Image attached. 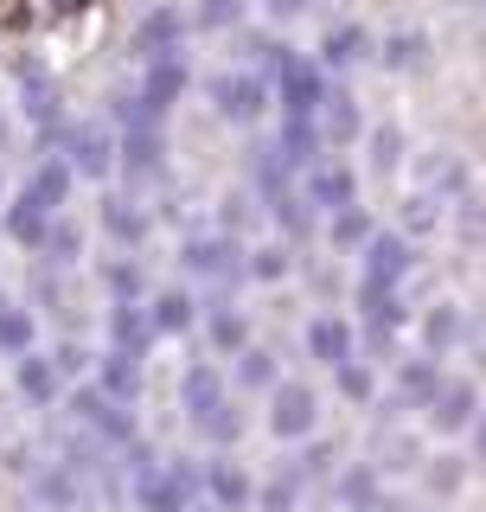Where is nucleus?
Listing matches in <instances>:
<instances>
[{
    "instance_id": "nucleus-1",
    "label": "nucleus",
    "mask_w": 486,
    "mask_h": 512,
    "mask_svg": "<svg viewBox=\"0 0 486 512\" xmlns=\"http://www.w3.org/2000/svg\"><path fill=\"white\" fill-rule=\"evenodd\" d=\"M269 90H275V116L282 122H320V103H327L333 77L307 52H282L275 71H269Z\"/></svg>"
},
{
    "instance_id": "nucleus-2",
    "label": "nucleus",
    "mask_w": 486,
    "mask_h": 512,
    "mask_svg": "<svg viewBox=\"0 0 486 512\" xmlns=\"http://www.w3.org/2000/svg\"><path fill=\"white\" fill-rule=\"evenodd\" d=\"M205 103H212V116L218 122H231V128H256L275 109V90H269V77L263 71H250V64H231V71H212L205 77Z\"/></svg>"
},
{
    "instance_id": "nucleus-3",
    "label": "nucleus",
    "mask_w": 486,
    "mask_h": 512,
    "mask_svg": "<svg viewBox=\"0 0 486 512\" xmlns=\"http://www.w3.org/2000/svg\"><path fill=\"white\" fill-rule=\"evenodd\" d=\"M64 410H71V423L84 429V436H96L109 455H122L128 442H141L135 410H128V404H109L96 384H71V391H64Z\"/></svg>"
},
{
    "instance_id": "nucleus-4",
    "label": "nucleus",
    "mask_w": 486,
    "mask_h": 512,
    "mask_svg": "<svg viewBox=\"0 0 486 512\" xmlns=\"http://www.w3.org/2000/svg\"><path fill=\"white\" fill-rule=\"evenodd\" d=\"M263 404H269V410H263V429H269L282 448H301V442L320 436V391H314L307 378H282V384L263 397Z\"/></svg>"
},
{
    "instance_id": "nucleus-5",
    "label": "nucleus",
    "mask_w": 486,
    "mask_h": 512,
    "mask_svg": "<svg viewBox=\"0 0 486 512\" xmlns=\"http://www.w3.org/2000/svg\"><path fill=\"white\" fill-rule=\"evenodd\" d=\"M480 410H486L480 378H474V372H448V378H442V391H435V404L416 416V423H423V436H429V442H461L467 429L480 423Z\"/></svg>"
},
{
    "instance_id": "nucleus-6",
    "label": "nucleus",
    "mask_w": 486,
    "mask_h": 512,
    "mask_svg": "<svg viewBox=\"0 0 486 512\" xmlns=\"http://www.w3.org/2000/svg\"><path fill=\"white\" fill-rule=\"evenodd\" d=\"M423 250L397 231V224H378V237L359 250V288H378V295H403V282L416 276Z\"/></svg>"
},
{
    "instance_id": "nucleus-7",
    "label": "nucleus",
    "mask_w": 486,
    "mask_h": 512,
    "mask_svg": "<svg viewBox=\"0 0 486 512\" xmlns=\"http://www.w3.org/2000/svg\"><path fill=\"white\" fill-rule=\"evenodd\" d=\"M243 256H250V244L231 231H192L180 237V276L192 282H243Z\"/></svg>"
},
{
    "instance_id": "nucleus-8",
    "label": "nucleus",
    "mask_w": 486,
    "mask_h": 512,
    "mask_svg": "<svg viewBox=\"0 0 486 512\" xmlns=\"http://www.w3.org/2000/svg\"><path fill=\"white\" fill-rule=\"evenodd\" d=\"M186 39H192L186 7L180 0H154L128 32V52H135V64H160V58H186Z\"/></svg>"
},
{
    "instance_id": "nucleus-9",
    "label": "nucleus",
    "mask_w": 486,
    "mask_h": 512,
    "mask_svg": "<svg viewBox=\"0 0 486 512\" xmlns=\"http://www.w3.org/2000/svg\"><path fill=\"white\" fill-rule=\"evenodd\" d=\"M116 128L109 122H64V135H58V154L71 160V173L77 180H90V186H109L116 180Z\"/></svg>"
},
{
    "instance_id": "nucleus-10",
    "label": "nucleus",
    "mask_w": 486,
    "mask_h": 512,
    "mask_svg": "<svg viewBox=\"0 0 486 512\" xmlns=\"http://www.w3.org/2000/svg\"><path fill=\"white\" fill-rule=\"evenodd\" d=\"M442 378H448V365H435L429 352H410V359H391V391L378 397V410H391V423L397 416H423L435 404V391H442Z\"/></svg>"
},
{
    "instance_id": "nucleus-11",
    "label": "nucleus",
    "mask_w": 486,
    "mask_h": 512,
    "mask_svg": "<svg viewBox=\"0 0 486 512\" xmlns=\"http://www.w3.org/2000/svg\"><path fill=\"white\" fill-rule=\"evenodd\" d=\"M461 333H467V301H455V295H435L416 314V352H429L435 365L461 359Z\"/></svg>"
},
{
    "instance_id": "nucleus-12",
    "label": "nucleus",
    "mask_w": 486,
    "mask_h": 512,
    "mask_svg": "<svg viewBox=\"0 0 486 512\" xmlns=\"http://www.w3.org/2000/svg\"><path fill=\"white\" fill-rule=\"evenodd\" d=\"M301 346H307V359H314V365L339 372L346 359H359V320L339 314V308H327V314H314V320L301 327Z\"/></svg>"
},
{
    "instance_id": "nucleus-13",
    "label": "nucleus",
    "mask_w": 486,
    "mask_h": 512,
    "mask_svg": "<svg viewBox=\"0 0 486 512\" xmlns=\"http://www.w3.org/2000/svg\"><path fill=\"white\" fill-rule=\"evenodd\" d=\"M96 231H103L122 256H135L154 237V212L141 199H128V192H103V205H96Z\"/></svg>"
},
{
    "instance_id": "nucleus-14",
    "label": "nucleus",
    "mask_w": 486,
    "mask_h": 512,
    "mask_svg": "<svg viewBox=\"0 0 486 512\" xmlns=\"http://www.w3.org/2000/svg\"><path fill=\"white\" fill-rule=\"evenodd\" d=\"M301 192H307V205H314L320 218H333V212H346V205H359V167H352L346 154H327L301 180Z\"/></svg>"
},
{
    "instance_id": "nucleus-15",
    "label": "nucleus",
    "mask_w": 486,
    "mask_h": 512,
    "mask_svg": "<svg viewBox=\"0 0 486 512\" xmlns=\"http://www.w3.org/2000/svg\"><path fill=\"white\" fill-rule=\"evenodd\" d=\"M205 506L212 512H256V474L237 455H205Z\"/></svg>"
},
{
    "instance_id": "nucleus-16",
    "label": "nucleus",
    "mask_w": 486,
    "mask_h": 512,
    "mask_svg": "<svg viewBox=\"0 0 486 512\" xmlns=\"http://www.w3.org/2000/svg\"><path fill=\"white\" fill-rule=\"evenodd\" d=\"M231 372H224L218 359H192L186 372H180V410H186V423H205L218 404H231Z\"/></svg>"
},
{
    "instance_id": "nucleus-17",
    "label": "nucleus",
    "mask_w": 486,
    "mask_h": 512,
    "mask_svg": "<svg viewBox=\"0 0 486 512\" xmlns=\"http://www.w3.org/2000/svg\"><path fill=\"white\" fill-rule=\"evenodd\" d=\"M416 192H429V199L455 205L461 192H474V167H467L461 148H429L423 160H416Z\"/></svg>"
},
{
    "instance_id": "nucleus-18",
    "label": "nucleus",
    "mask_w": 486,
    "mask_h": 512,
    "mask_svg": "<svg viewBox=\"0 0 486 512\" xmlns=\"http://www.w3.org/2000/svg\"><path fill=\"white\" fill-rule=\"evenodd\" d=\"M116 173L122 180H160L167 173V128H122L116 141Z\"/></svg>"
},
{
    "instance_id": "nucleus-19",
    "label": "nucleus",
    "mask_w": 486,
    "mask_h": 512,
    "mask_svg": "<svg viewBox=\"0 0 486 512\" xmlns=\"http://www.w3.org/2000/svg\"><path fill=\"white\" fill-rule=\"evenodd\" d=\"M269 148H275V160L288 167V180H295V186H301L307 173H314L320 160L333 154V148H327V135H320V122H282Z\"/></svg>"
},
{
    "instance_id": "nucleus-20",
    "label": "nucleus",
    "mask_w": 486,
    "mask_h": 512,
    "mask_svg": "<svg viewBox=\"0 0 486 512\" xmlns=\"http://www.w3.org/2000/svg\"><path fill=\"white\" fill-rule=\"evenodd\" d=\"M90 384L109 397V404H128L135 410L141 404V391H148V359H128V352H96V372H90Z\"/></svg>"
},
{
    "instance_id": "nucleus-21",
    "label": "nucleus",
    "mask_w": 486,
    "mask_h": 512,
    "mask_svg": "<svg viewBox=\"0 0 486 512\" xmlns=\"http://www.w3.org/2000/svg\"><path fill=\"white\" fill-rule=\"evenodd\" d=\"M103 346L128 352V359H148V346H154L148 301H109V308H103Z\"/></svg>"
},
{
    "instance_id": "nucleus-22",
    "label": "nucleus",
    "mask_w": 486,
    "mask_h": 512,
    "mask_svg": "<svg viewBox=\"0 0 486 512\" xmlns=\"http://www.w3.org/2000/svg\"><path fill=\"white\" fill-rule=\"evenodd\" d=\"M199 320H205V301L192 295V288H154V295H148V327H154V340H186Z\"/></svg>"
},
{
    "instance_id": "nucleus-23",
    "label": "nucleus",
    "mask_w": 486,
    "mask_h": 512,
    "mask_svg": "<svg viewBox=\"0 0 486 512\" xmlns=\"http://www.w3.org/2000/svg\"><path fill=\"white\" fill-rule=\"evenodd\" d=\"M365 109H359V96H352L346 84H333L327 90V103H320V135H327V148L333 154H352V148H359V141H365Z\"/></svg>"
},
{
    "instance_id": "nucleus-24",
    "label": "nucleus",
    "mask_w": 486,
    "mask_h": 512,
    "mask_svg": "<svg viewBox=\"0 0 486 512\" xmlns=\"http://www.w3.org/2000/svg\"><path fill=\"white\" fill-rule=\"evenodd\" d=\"M371 52H378V39H371V32L359 26V20H339V26H327V32H320V45H314V64H320V71H339V77H346L352 71V64H365Z\"/></svg>"
},
{
    "instance_id": "nucleus-25",
    "label": "nucleus",
    "mask_w": 486,
    "mask_h": 512,
    "mask_svg": "<svg viewBox=\"0 0 486 512\" xmlns=\"http://www.w3.org/2000/svg\"><path fill=\"white\" fill-rule=\"evenodd\" d=\"M13 391H20V397H26L32 410H58V404H64V391H71V384L58 378L52 352H26V359H13Z\"/></svg>"
},
{
    "instance_id": "nucleus-26",
    "label": "nucleus",
    "mask_w": 486,
    "mask_h": 512,
    "mask_svg": "<svg viewBox=\"0 0 486 512\" xmlns=\"http://www.w3.org/2000/svg\"><path fill=\"white\" fill-rule=\"evenodd\" d=\"M20 192H32V199H39L52 218H64V205H71V192H77V173H71V160H64V154H39V160H32V173H26V186H20Z\"/></svg>"
},
{
    "instance_id": "nucleus-27",
    "label": "nucleus",
    "mask_w": 486,
    "mask_h": 512,
    "mask_svg": "<svg viewBox=\"0 0 486 512\" xmlns=\"http://www.w3.org/2000/svg\"><path fill=\"white\" fill-rule=\"evenodd\" d=\"M384 474L371 468V461H339V474H333V506L339 512H378V500H384Z\"/></svg>"
},
{
    "instance_id": "nucleus-28",
    "label": "nucleus",
    "mask_w": 486,
    "mask_h": 512,
    "mask_svg": "<svg viewBox=\"0 0 486 512\" xmlns=\"http://www.w3.org/2000/svg\"><path fill=\"white\" fill-rule=\"evenodd\" d=\"M224 372H231V391H237V397H269L275 384H282V359H275L269 346L250 340L231 365H224Z\"/></svg>"
},
{
    "instance_id": "nucleus-29",
    "label": "nucleus",
    "mask_w": 486,
    "mask_h": 512,
    "mask_svg": "<svg viewBox=\"0 0 486 512\" xmlns=\"http://www.w3.org/2000/svg\"><path fill=\"white\" fill-rule=\"evenodd\" d=\"M0 231H7L20 250L39 256V250H45V231H52V212H45V205L32 199V192H13V199L0 205Z\"/></svg>"
},
{
    "instance_id": "nucleus-30",
    "label": "nucleus",
    "mask_w": 486,
    "mask_h": 512,
    "mask_svg": "<svg viewBox=\"0 0 486 512\" xmlns=\"http://www.w3.org/2000/svg\"><path fill=\"white\" fill-rule=\"evenodd\" d=\"M429 52H435V39L423 26H397V32H384L378 39V52H371V64H378V71H423L429 64Z\"/></svg>"
},
{
    "instance_id": "nucleus-31",
    "label": "nucleus",
    "mask_w": 486,
    "mask_h": 512,
    "mask_svg": "<svg viewBox=\"0 0 486 512\" xmlns=\"http://www.w3.org/2000/svg\"><path fill=\"white\" fill-rule=\"evenodd\" d=\"M359 148H365V173H378V180H391V173L410 167V135H403V122H371Z\"/></svg>"
},
{
    "instance_id": "nucleus-32",
    "label": "nucleus",
    "mask_w": 486,
    "mask_h": 512,
    "mask_svg": "<svg viewBox=\"0 0 486 512\" xmlns=\"http://www.w3.org/2000/svg\"><path fill=\"white\" fill-rule=\"evenodd\" d=\"M90 493L84 474H71L64 461H45V468H32V500H39L45 512H77Z\"/></svg>"
},
{
    "instance_id": "nucleus-33",
    "label": "nucleus",
    "mask_w": 486,
    "mask_h": 512,
    "mask_svg": "<svg viewBox=\"0 0 486 512\" xmlns=\"http://www.w3.org/2000/svg\"><path fill=\"white\" fill-rule=\"evenodd\" d=\"M423 461H429V436L423 429H403V423L371 448V468L378 474H423Z\"/></svg>"
},
{
    "instance_id": "nucleus-34",
    "label": "nucleus",
    "mask_w": 486,
    "mask_h": 512,
    "mask_svg": "<svg viewBox=\"0 0 486 512\" xmlns=\"http://www.w3.org/2000/svg\"><path fill=\"white\" fill-rule=\"evenodd\" d=\"M391 224H397L403 237H410L416 250H423L429 237H442V231H448V205H442V199H429V192H416V186H410V192H403V205H397V218H391Z\"/></svg>"
},
{
    "instance_id": "nucleus-35",
    "label": "nucleus",
    "mask_w": 486,
    "mask_h": 512,
    "mask_svg": "<svg viewBox=\"0 0 486 512\" xmlns=\"http://www.w3.org/2000/svg\"><path fill=\"white\" fill-rule=\"evenodd\" d=\"M269 224H275V237H282V244H295V250H301V244H307V237H314L327 218H320L314 205H307V192H301V186H288L282 199H269Z\"/></svg>"
},
{
    "instance_id": "nucleus-36",
    "label": "nucleus",
    "mask_w": 486,
    "mask_h": 512,
    "mask_svg": "<svg viewBox=\"0 0 486 512\" xmlns=\"http://www.w3.org/2000/svg\"><path fill=\"white\" fill-rule=\"evenodd\" d=\"M205 340H212V352L218 359H237L243 346H250V314L243 308H231V301H205Z\"/></svg>"
},
{
    "instance_id": "nucleus-37",
    "label": "nucleus",
    "mask_w": 486,
    "mask_h": 512,
    "mask_svg": "<svg viewBox=\"0 0 486 512\" xmlns=\"http://www.w3.org/2000/svg\"><path fill=\"white\" fill-rule=\"evenodd\" d=\"M467 474H474V461H467L461 448H429V461H423L429 500H455V493L467 487Z\"/></svg>"
},
{
    "instance_id": "nucleus-38",
    "label": "nucleus",
    "mask_w": 486,
    "mask_h": 512,
    "mask_svg": "<svg viewBox=\"0 0 486 512\" xmlns=\"http://www.w3.org/2000/svg\"><path fill=\"white\" fill-rule=\"evenodd\" d=\"M448 237H455L461 250H486V186L461 192V199L448 205Z\"/></svg>"
},
{
    "instance_id": "nucleus-39",
    "label": "nucleus",
    "mask_w": 486,
    "mask_h": 512,
    "mask_svg": "<svg viewBox=\"0 0 486 512\" xmlns=\"http://www.w3.org/2000/svg\"><path fill=\"white\" fill-rule=\"evenodd\" d=\"M320 231H327V244H333L339 256H359L371 237H378V218H371L365 205H346V212H333L327 224H320Z\"/></svg>"
},
{
    "instance_id": "nucleus-40",
    "label": "nucleus",
    "mask_w": 486,
    "mask_h": 512,
    "mask_svg": "<svg viewBox=\"0 0 486 512\" xmlns=\"http://www.w3.org/2000/svg\"><path fill=\"white\" fill-rule=\"evenodd\" d=\"M26 352H39V314L0 301V359H26Z\"/></svg>"
},
{
    "instance_id": "nucleus-41",
    "label": "nucleus",
    "mask_w": 486,
    "mask_h": 512,
    "mask_svg": "<svg viewBox=\"0 0 486 512\" xmlns=\"http://www.w3.org/2000/svg\"><path fill=\"white\" fill-rule=\"evenodd\" d=\"M96 282H103L109 301H148V269H141V256H103Z\"/></svg>"
},
{
    "instance_id": "nucleus-42",
    "label": "nucleus",
    "mask_w": 486,
    "mask_h": 512,
    "mask_svg": "<svg viewBox=\"0 0 486 512\" xmlns=\"http://www.w3.org/2000/svg\"><path fill=\"white\" fill-rule=\"evenodd\" d=\"M39 263L52 269V276H58V269H77V263H84V224H77L71 212H64V218H52V231H45V250H39Z\"/></svg>"
},
{
    "instance_id": "nucleus-43",
    "label": "nucleus",
    "mask_w": 486,
    "mask_h": 512,
    "mask_svg": "<svg viewBox=\"0 0 486 512\" xmlns=\"http://www.w3.org/2000/svg\"><path fill=\"white\" fill-rule=\"evenodd\" d=\"M243 276L263 282V288L288 282V276H295V244H282V237H269V244H250V256H243Z\"/></svg>"
},
{
    "instance_id": "nucleus-44",
    "label": "nucleus",
    "mask_w": 486,
    "mask_h": 512,
    "mask_svg": "<svg viewBox=\"0 0 486 512\" xmlns=\"http://www.w3.org/2000/svg\"><path fill=\"white\" fill-rule=\"evenodd\" d=\"M250 13H256V0H192L186 20H192V32H243Z\"/></svg>"
},
{
    "instance_id": "nucleus-45",
    "label": "nucleus",
    "mask_w": 486,
    "mask_h": 512,
    "mask_svg": "<svg viewBox=\"0 0 486 512\" xmlns=\"http://www.w3.org/2000/svg\"><path fill=\"white\" fill-rule=\"evenodd\" d=\"M192 436L212 448V455H237V442H243V410H237V397H231V404H218L205 423H192Z\"/></svg>"
},
{
    "instance_id": "nucleus-46",
    "label": "nucleus",
    "mask_w": 486,
    "mask_h": 512,
    "mask_svg": "<svg viewBox=\"0 0 486 512\" xmlns=\"http://www.w3.org/2000/svg\"><path fill=\"white\" fill-rule=\"evenodd\" d=\"M333 384H339V397H346L352 410H371V404L384 397V384H378V365H371V359H346V365L333 372Z\"/></svg>"
},
{
    "instance_id": "nucleus-47",
    "label": "nucleus",
    "mask_w": 486,
    "mask_h": 512,
    "mask_svg": "<svg viewBox=\"0 0 486 512\" xmlns=\"http://www.w3.org/2000/svg\"><path fill=\"white\" fill-rule=\"evenodd\" d=\"M301 493H307V480L282 461L269 480H256V512H301Z\"/></svg>"
},
{
    "instance_id": "nucleus-48",
    "label": "nucleus",
    "mask_w": 486,
    "mask_h": 512,
    "mask_svg": "<svg viewBox=\"0 0 486 512\" xmlns=\"http://www.w3.org/2000/svg\"><path fill=\"white\" fill-rule=\"evenodd\" d=\"M288 468H295L307 487H314V480H327V487H333V474H339V448H333L327 436H314V442H301V448H295V461H288Z\"/></svg>"
},
{
    "instance_id": "nucleus-49",
    "label": "nucleus",
    "mask_w": 486,
    "mask_h": 512,
    "mask_svg": "<svg viewBox=\"0 0 486 512\" xmlns=\"http://www.w3.org/2000/svg\"><path fill=\"white\" fill-rule=\"evenodd\" d=\"M461 359L474 365V378L486 372V301H474V308H467V333H461Z\"/></svg>"
},
{
    "instance_id": "nucleus-50",
    "label": "nucleus",
    "mask_w": 486,
    "mask_h": 512,
    "mask_svg": "<svg viewBox=\"0 0 486 512\" xmlns=\"http://www.w3.org/2000/svg\"><path fill=\"white\" fill-rule=\"evenodd\" d=\"M52 365H58V378H64V384H77L84 372H96V359H90V346H84V340H58V346H52Z\"/></svg>"
},
{
    "instance_id": "nucleus-51",
    "label": "nucleus",
    "mask_w": 486,
    "mask_h": 512,
    "mask_svg": "<svg viewBox=\"0 0 486 512\" xmlns=\"http://www.w3.org/2000/svg\"><path fill=\"white\" fill-rule=\"evenodd\" d=\"M307 7H314V0H256V13H263L269 26H295Z\"/></svg>"
},
{
    "instance_id": "nucleus-52",
    "label": "nucleus",
    "mask_w": 486,
    "mask_h": 512,
    "mask_svg": "<svg viewBox=\"0 0 486 512\" xmlns=\"http://www.w3.org/2000/svg\"><path fill=\"white\" fill-rule=\"evenodd\" d=\"M467 461H474V468H486V410H480V423L467 429Z\"/></svg>"
},
{
    "instance_id": "nucleus-53",
    "label": "nucleus",
    "mask_w": 486,
    "mask_h": 512,
    "mask_svg": "<svg viewBox=\"0 0 486 512\" xmlns=\"http://www.w3.org/2000/svg\"><path fill=\"white\" fill-rule=\"evenodd\" d=\"M378 512H423V506H416V500H403V493H384Z\"/></svg>"
},
{
    "instance_id": "nucleus-54",
    "label": "nucleus",
    "mask_w": 486,
    "mask_h": 512,
    "mask_svg": "<svg viewBox=\"0 0 486 512\" xmlns=\"http://www.w3.org/2000/svg\"><path fill=\"white\" fill-rule=\"evenodd\" d=\"M0 148H7V116H0Z\"/></svg>"
},
{
    "instance_id": "nucleus-55",
    "label": "nucleus",
    "mask_w": 486,
    "mask_h": 512,
    "mask_svg": "<svg viewBox=\"0 0 486 512\" xmlns=\"http://www.w3.org/2000/svg\"><path fill=\"white\" fill-rule=\"evenodd\" d=\"M455 7H486V0H455Z\"/></svg>"
},
{
    "instance_id": "nucleus-56",
    "label": "nucleus",
    "mask_w": 486,
    "mask_h": 512,
    "mask_svg": "<svg viewBox=\"0 0 486 512\" xmlns=\"http://www.w3.org/2000/svg\"><path fill=\"white\" fill-rule=\"evenodd\" d=\"M0 205H7V180H0Z\"/></svg>"
},
{
    "instance_id": "nucleus-57",
    "label": "nucleus",
    "mask_w": 486,
    "mask_h": 512,
    "mask_svg": "<svg viewBox=\"0 0 486 512\" xmlns=\"http://www.w3.org/2000/svg\"><path fill=\"white\" fill-rule=\"evenodd\" d=\"M192 512H212V506H205V500H199V506H192Z\"/></svg>"
}]
</instances>
